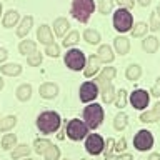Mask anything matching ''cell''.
Returning <instances> with one entry per match:
<instances>
[{
  "label": "cell",
  "instance_id": "29",
  "mask_svg": "<svg viewBox=\"0 0 160 160\" xmlns=\"http://www.w3.org/2000/svg\"><path fill=\"white\" fill-rule=\"evenodd\" d=\"M15 145H17V137H15V133H5L2 137V148L3 150H10V148H13Z\"/></svg>",
  "mask_w": 160,
  "mask_h": 160
},
{
  "label": "cell",
  "instance_id": "48",
  "mask_svg": "<svg viewBox=\"0 0 160 160\" xmlns=\"http://www.w3.org/2000/svg\"><path fill=\"white\" fill-rule=\"evenodd\" d=\"M150 2H152V0H138V3H140V5H143V7L150 5Z\"/></svg>",
  "mask_w": 160,
  "mask_h": 160
},
{
  "label": "cell",
  "instance_id": "38",
  "mask_svg": "<svg viewBox=\"0 0 160 160\" xmlns=\"http://www.w3.org/2000/svg\"><path fill=\"white\" fill-rule=\"evenodd\" d=\"M27 63L32 65V67H37V65H40V63H42V53L33 52L32 55H28V57H27Z\"/></svg>",
  "mask_w": 160,
  "mask_h": 160
},
{
  "label": "cell",
  "instance_id": "27",
  "mask_svg": "<svg viewBox=\"0 0 160 160\" xmlns=\"http://www.w3.org/2000/svg\"><path fill=\"white\" fill-rule=\"evenodd\" d=\"M50 145H52V142H50L48 138H35L33 140V147H35V152L43 155V152L47 150Z\"/></svg>",
  "mask_w": 160,
  "mask_h": 160
},
{
  "label": "cell",
  "instance_id": "14",
  "mask_svg": "<svg viewBox=\"0 0 160 160\" xmlns=\"http://www.w3.org/2000/svg\"><path fill=\"white\" fill-rule=\"evenodd\" d=\"M37 38L40 40L42 43L48 45V43H53V35H52V30H50V27L47 23L40 25L38 30H37Z\"/></svg>",
  "mask_w": 160,
  "mask_h": 160
},
{
  "label": "cell",
  "instance_id": "46",
  "mask_svg": "<svg viewBox=\"0 0 160 160\" xmlns=\"http://www.w3.org/2000/svg\"><path fill=\"white\" fill-rule=\"evenodd\" d=\"M117 160H133V157L130 153H120L117 157Z\"/></svg>",
  "mask_w": 160,
  "mask_h": 160
},
{
  "label": "cell",
  "instance_id": "32",
  "mask_svg": "<svg viewBox=\"0 0 160 160\" xmlns=\"http://www.w3.org/2000/svg\"><path fill=\"white\" fill-rule=\"evenodd\" d=\"M83 38L87 40L88 43H98L100 42V33L93 28H87L83 32Z\"/></svg>",
  "mask_w": 160,
  "mask_h": 160
},
{
  "label": "cell",
  "instance_id": "15",
  "mask_svg": "<svg viewBox=\"0 0 160 160\" xmlns=\"http://www.w3.org/2000/svg\"><path fill=\"white\" fill-rule=\"evenodd\" d=\"M15 95L20 102H27V100L32 97V85L30 83H22L20 87L15 90Z\"/></svg>",
  "mask_w": 160,
  "mask_h": 160
},
{
  "label": "cell",
  "instance_id": "1",
  "mask_svg": "<svg viewBox=\"0 0 160 160\" xmlns=\"http://www.w3.org/2000/svg\"><path fill=\"white\" fill-rule=\"evenodd\" d=\"M62 120H60V115L57 112H52V110H47V112H42L37 117V127L42 133H53L57 132Z\"/></svg>",
  "mask_w": 160,
  "mask_h": 160
},
{
  "label": "cell",
  "instance_id": "28",
  "mask_svg": "<svg viewBox=\"0 0 160 160\" xmlns=\"http://www.w3.org/2000/svg\"><path fill=\"white\" fill-rule=\"evenodd\" d=\"M100 93H102V100L105 103H110V102H113V100H115V88H113L112 83L100 90Z\"/></svg>",
  "mask_w": 160,
  "mask_h": 160
},
{
  "label": "cell",
  "instance_id": "22",
  "mask_svg": "<svg viewBox=\"0 0 160 160\" xmlns=\"http://www.w3.org/2000/svg\"><path fill=\"white\" fill-rule=\"evenodd\" d=\"M140 75H142V67L137 63H130L127 67V70H125V77L128 80H138Z\"/></svg>",
  "mask_w": 160,
  "mask_h": 160
},
{
  "label": "cell",
  "instance_id": "52",
  "mask_svg": "<svg viewBox=\"0 0 160 160\" xmlns=\"http://www.w3.org/2000/svg\"><path fill=\"white\" fill-rule=\"evenodd\" d=\"M157 15H160V3H158V7H157V12H155Z\"/></svg>",
  "mask_w": 160,
  "mask_h": 160
},
{
  "label": "cell",
  "instance_id": "18",
  "mask_svg": "<svg viewBox=\"0 0 160 160\" xmlns=\"http://www.w3.org/2000/svg\"><path fill=\"white\" fill-rule=\"evenodd\" d=\"M68 27H70V23H68L67 18H63V17L55 18V22H53V30H55V33H57L58 37L65 35V32L68 30Z\"/></svg>",
  "mask_w": 160,
  "mask_h": 160
},
{
  "label": "cell",
  "instance_id": "16",
  "mask_svg": "<svg viewBox=\"0 0 160 160\" xmlns=\"http://www.w3.org/2000/svg\"><path fill=\"white\" fill-rule=\"evenodd\" d=\"M113 45H115V50H117L120 55L128 53V50H130V40L127 37H117L113 40Z\"/></svg>",
  "mask_w": 160,
  "mask_h": 160
},
{
  "label": "cell",
  "instance_id": "42",
  "mask_svg": "<svg viewBox=\"0 0 160 160\" xmlns=\"http://www.w3.org/2000/svg\"><path fill=\"white\" fill-rule=\"evenodd\" d=\"M113 145H115V140H113L112 137H108V138H107V142H105V145H103L105 155H107V153H112V150H113Z\"/></svg>",
  "mask_w": 160,
  "mask_h": 160
},
{
  "label": "cell",
  "instance_id": "19",
  "mask_svg": "<svg viewBox=\"0 0 160 160\" xmlns=\"http://www.w3.org/2000/svg\"><path fill=\"white\" fill-rule=\"evenodd\" d=\"M32 23H33V17H30V15H27V17H23V20L20 22L18 28H17V35L18 37H25L30 28H32Z\"/></svg>",
  "mask_w": 160,
  "mask_h": 160
},
{
  "label": "cell",
  "instance_id": "26",
  "mask_svg": "<svg viewBox=\"0 0 160 160\" xmlns=\"http://www.w3.org/2000/svg\"><path fill=\"white\" fill-rule=\"evenodd\" d=\"M15 125H17V117L15 115H7L5 118L0 120V130L2 132H8V130H12Z\"/></svg>",
  "mask_w": 160,
  "mask_h": 160
},
{
  "label": "cell",
  "instance_id": "36",
  "mask_svg": "<svg viewBox=\"0 0 160 160\" xmlns=\"http://www.w3.org/2000/svg\"><path fill=\"white\" fill-rule=\"evenodd\" d=\"M147 28H148V25L145 23V22H137V23L133 25V28H130V30H132L133 37H142V35L147 32Z\"/></svg>",
  "mask_w": 160,
  "mask_h": 160
},
{
  "label": "cell",
  "instance_id": "4",
  "mask_svg": "<svg viewBox=\"0 0 160 160\" xmlns=\"http://www.w3.org/2000/svg\"><path fill=\"white\" fill-rule=\"evenodd\" d=\"M65 133L70 140H82L87 137L88 133V127L83 120L80 118H72L70 122L67 123V128H65Z\"/></svg>",
  "mask_w": 160,
  "mask_h": 160
},
{
  "label": "cell",
  "instance_id": "8",
  "mask_svg": "<svg viewBox=\"0 0 160 160\" xmlns=\"http://www.w3.org/2000/svg\"><path fill=\"white\" fill-rule=\"evenodd\" d=\"M148 102H150V95H148L147 90L137 88V90H133V92L130 93V103L133 105V108L143 110V108H147Z\"/></svg>",
  "mask_w": 160,
  "mask_h": 160
},
{
  "label": "cell",
  "instance_id": "7",
  "mask_svg": "<svg viewBox=\"0 0 160 160\" xmlns=\"http://www.w3.org/2000/svg\"><path fill=\"white\" fill-rule=\"evenodd\" d=\"M133 145L138 152H147L153 147V135L148 130H138L133 137Z\"/></svg>",
  "mask_w": 160,
  "mask_h": 160
},
{
  "label": "cell",
  "instance_id": "49",
  "mask_svg": "<svg viewBox=\"0 0 160 160\" xmlns=\"http://www.w3.org/2000/svg\"><path fill=\"white\" fill-rule=\"evenodd\" d=\"M153 110H155V112L158 113V117H160V102H157V103L153 105Z\"/></svg>",
  "mask_w": 160,
  "mask_h": 160
},
{
  "label": "cell",
  "instance_id": "40",
  "mask_svg": "<svg viewBox=\"0 0 160 160\" xmlns=\"http://www.w3.org/2000/svg\"><path fill=\"white\" fill-rule=\"evenodd\" d=\"M113 148L117 150V152H123V150L127 148V140H125V137H120V140H117V142H115Z\"/></svg>",
  "mask_w": 160,
  "mask_h": 160
},
{
  "label": "cell",
  "instance_id": "50",
  "mask_svg": "<svg viewBox=\"0 0 160 160\" xmlns=\"http://www.w3.org/2000/svg\"><path fill=\"white\" fill-rule=\"evenodd\" d=\"M105 160H117V157H113L112 153H107L105 155Z\"/></svg>",
  "mask_w": 160,
  "mask_h": 160
},
{
  "label": "cell",
  "instance_id": "13",
  "mask_svg": "<svg viewBox=\"0 0 160 160\" xmlns=\"http://www.w3.org/2000/svg\"><path fill=\"white\" fill-rule=\"evenodd\" d=\"M38 92H40V97H43V98H55L58 93V85L53 82H45L40 85Z\"/></svg>",
  "mask_w": 160,
  "mask_h": 160
},
{
  "label": "cell",
  "instance_id": "31",
  "mask_svg": "<svg viewBox=\"0 0 160 160\" xmlns=\"http://www.w3.org/2000/svg\"><path fill=\"white\" fill-rule=\"evenodd\" d=\"M157 120H160V117L153 108L147 110V112H143L140 115V122H143V123H153V122H157Z\"/></svg>",
  "mask_w": 160,
  "mask_h": 160
},
{
  "label": "cell",
  "instance_id": "35",
  "mask_svg": "<svg viewBox=\"0 0 160 160\" xmlns=\"http://www.w3.org/2000/svg\"><path fill=\"white\" fill-rule=\"evenodd\" d=\"M115 105H117L118 108H122L127 105V90L125 88H120L117 93H115Z\"/></svg>",
  "mask_w": 160,
  "mask_h": 160
},
{
  "label": "cell",
  "instance_id": "30",
  "mask_svg": "<svg viewBox=\"0 0 160 160\" xmlns=\"http://www.w3.org/2000/svg\"><path fill=\"white\" fill-rule=\"evenodd\" d=\"M127 123H128L127 113L120 112V113L115 115V120H113V127H115V130H123L125 127H127Z\"/></svg>",
  "mask_w": 160,
  "mask_h": 160
},
{
  "label": "cell",
  "instance_id": "39",
  "mask_svg": "<svg viewBox=\"0 0 160 160\" xmlns=\"http://www.w3.org/2000/svg\"><path fill=\"white\" fill-rule=\"evenodd\" d=\"M45 53L50 55V57H58L60 53V47L57 43H48L47 47H45Z\"/></svg>",
  "mask_w": 160,
  "mask_h": 160
},
{
  "label": "cell",
  "instance_id": "23",
  "mask_svg": "<svg viewBox=\"0 0 160 160\" xmlns=\"http://www.w3.org/2000/svg\"><path fill=\"white\" fill-rule=\"evenodd\" d=\"M3 75H10V77H13V75H18L22 72V65L20 63H5L0 67Z\"/></svg>",
  "mask_w": 160,
  "mask_h": 160
},
{
  "label": "cell",
  "instance_id": "41",
  "mask_svg": "<svg viewBox=\"0 0 160 160\" xmlns=\"http://www.w3.org/2000/svg\"><path fill=\"white\" fill-rule=\"evenodd\" d=\"M150 28L153 30V32H157V30L160 28V22H158V18H157V13H152V17H150V25H148Z\"/></svg>",
  "mask_w": 160,
  "mask_h": 160
},
{
  "label": "cell",
  "instance_id": "51",
  "mask_svg": "<svg viewBox=\"0 0 160 160\" xmlns=\"http://www.w3.org/2000/svg\"><path fill=\"white\" fill-rule=\"evenodd\" d=\"M2 87H3V78L0 77V90H2Z\"/></svg>",
  "mask_w": 160,
  "mask_h": 160
},
{
  "label": "cell",
  "instance_id": "12",
  "mask_svg": "<svg viewBox=\"0 0 160 160\" xmlns=\"http://www.w3.org/2000/svg\"><path fill=\"white\" fill-rule=\"evenodd\" d=\"M100 58L97 57V55H90V57L87 58V62H85V67H83V75L85 77H93L95 73L98 72L100 68Z\"/></svg>",
  "mask_w": 160,
  "mask_h": 160
},
{
  "label": "cell",
  "instance_id": "34",
  "mask_svg": "<svg viewBox=\"0 0 160 160\" xmlns=\"http://www.w3.org/2000/svg\"><path fill=\"white\" fill-rule=\"evenodd\" d=\"M78 40H80V33L77 32V30H72V32L67 33V37H65V40H63V45L65 47H73Z\"/></svg>",
  "mask_w": 160,
  "mask_h": 160
},
{
  "label": "cell",
  "instance_id": "33",
  "mask_svg": "<svg viewBox=\"0 0 160 160\" xmlns=\"http://www.w3.org/2000/svg\"><path fill=\"white\" fill-rule=\"evenodd\" d=\"M43 157H45V160H58V157H60V148L55 147V145L52 143V145H50V147L43 152Z\"/></svg>",
  "mask_w": 160,
  "mask_h": 160
},
{
  "label": "cell",
  "instance_id": "55",
  "mask_svg": "<svg viewBox=\"0 0 160 160\" xmlns=\"http://www.w3.org/2000/svg\"><path fill=\"white\" fill-rule=\"evenodd\" d=\"M82 160H85V158H82Z\"/></svg>",
  "mask_w": 160,
  "mask_h": 160
},
{
  "label": "cell",
  "instance_id": "43",
  "mask_svg": "<svg viewBox=\"0 0 160 160\" xmlns=\"http://www.w3.org/2000/svg\"><path fill=\"white\" fill-rule=\"evenodd\" d=\"M150 93H152L153 97H160V77L155 78V83H153L152 90H150Z\"/></svg>",
  "mask_w": 160,
  "mask_h": 160
},
{
  "label": "cell",
  "instance_id": "25",
  "mask_svg": "<svg viewBox=\"0 0 160 160\" xmlns=\"http://www.w3.org/2000/svg\"><path fill=\"white\" fill-rule=\"evenodd\" d=\"M2 22H3V27H7V28L13 27V25L18 22V12L17 10H8V12L3 15Z\"/></svg>",
  "mask_w": 160,
  "mask_h": 160
},
{
  "label": "cell",
  "instance_id": "17",
  "mask_svg": "<svg viewBox=\"0 0 160 160\" xmlns=\"http://www.w3.org/2000/svg\"><path fill=\"white\" fill-rule=\"evenodd\" d=\"M97 57L100 58V62H112L113 60V52L110 48V45H100L97 50Z\"/></svg>",
  "mask_w": 160,
  "mask_h": 160
},
{
  "label": "cell",
  "instance_id": "37",
  "mask_svg": "<svg viewBox=\"0 0 160 160\" xmlns=\"http://www.w3.org/2000/svg\"><path fill=\"white\" fill-rule=\"evenodd\" d=\"M112 7H113V0H98V10H100V13L107 15L110 10H112Z\"/></svg>",
  "mask_w": 160,
  "mask_h": 160
},
{
  "label": "cell",
  "instance_id": "6",
  "mask_svg": "<svg viewBox=\"0 0 160 160\" xmlns=\"http://www.w3.org/2000/svg\"><path fill=\"white\" fill-rule=\"evenodd\" d=\"M85 62L87 58L80 48H70L65 53V65L72 70H82L85 67Z\"/></svg>",
  "mask_w": 160,
  "mask_h": 160
},
{
  "label": "cell",
  "instance_id": "11",
  "mask_svg": "<svg viewBox=\"0 0 160 160\" xmlns=\"http://www.w3.org/2000/svg\"><path fill=\"white\" fill-rule=\"evenodd\" d=\"M115 73H117V70H115L113 67H105L102 72H100V75L97 78H95V83H97V87H100V90L105 88L107 85L112 83V78L115 77Z\"/></svg>",
  "mask_w": 160,
  "mask_h": 160
},
{
  "label": "cell",
  "instance_id": "21",
  "mask_svg": "<svg viewBox=\"0 0 160 160\" xmlns=\"http://www.w3.org/2000/svg\"><path fill=\"white\" fill-rule=\"evenodd\" d=\"M18 50H20V53H23V55H32L33 52H37V45H35L33 40H22L18 45Z\"/></svg>",
  "mask_w": 160,
  "mask_h": 160
},
{
  "label": "cell",
  "instance_id": "56",
  "mask_svg": "<svg viewBox=\"0 0 160 160\" xmlns=\"http://www.w3.org/2000/svg\"><path fill=\"white\" fill-rule=\"evenodd\" d=\"M65 160H67V158H65Z\"/></svg>",
  "mask_w": 160,
  "mask_h": 160
},
{
  "label": "cell",
  "instance_id": "9",
  "mask_svg": "<svg viewBox=\"0 0 160 160\" xmlns=\"http://www.w3.org/2000/svg\"><path fill=\"white\" fill-rule=\"evenodd\" d=\"M103 145H105V142L98 133H90L87 137V140H85V148H87V152L92 153V155L102 153L103 152Z\"/></svg>",
  "mask_w": 160,
  "mask_h": 160
},
{
  "label": "cell",
  "instance_id": "5",
  "mask_svg": "<svg viewBox=\"0 0 160 160\" xmlns=\"http://www.w3.org/2000/svg\"><path fill=\"white\" fill-rule=\"evenodd\" d=\"M133 25V18L132 13L128 12L127 8L120 7L117 12L113 13V27L118 30V32H128Z\"/></svg>",
  "mask_w": 160,
  "mask_h": 160
},
{
  "label": "cell",
  "instance_id": "47",
  "mask_svg": "<svg viewBox=\"0 0 160 160\" xmlns=\"http://www.w3.org/2000/svg\"><path fill=\"white\" fill-rule=\"evenodd\" d=\"M147 160H160V153H150V157Z\"/></svg>",
  "mask_w": 160,
  "mask_h": 160
},
{
  "label": "cell",
  "instance_id": "20",
  "mask_svg": "<svg viewBox=\"0 0 160 160\" xmlns=\"http://www.w3.org/2000/svg\"><path fill=\"white\" fill-rule=\"evenodd\" d=\"M142 48L145 50V52H148V53L157 52V48H158V38L153 37V35L147 37V38H145L143 42H142Z\"/></svg>",
  "mask_w": 160,
  "mask_h": 160
},
{
  "label": "cell",
  "instance_id": "54",
  "mask_svg": "<svg viewBox=\"0 0 160 160\" xmlns=\"http://www.w3.org/2000/svg\"><path fill=\"white\" fill-rule=\"evenodd\" d=\"M25 160H33V158H27V157H25Z\"/></svg>",
  "mask_w": 160,
  "mask_h": 160
},
{
  "label": "cell",
  "instance_id": "44",
  "mask_svg": "<svg viewBox=\"0 0 160 160\" xmlns=\"http://www.w3.org/2000/svg\"><path fill=\"white\" fill-rule=\"evenodd\" d=\"M117 2H118V5H120V7H122V8H132L133 7V3H135V0H117Z\"/></svg>",
  "mask_w": 160,
  "mask_h": 160
},
{
  "label": "cell",
  "instance_id": "24",
  "mask_svg": "<svg viewBox=\"0 0 160 160\" xmlns=\"http://www.w3.org/2000/svg\"><path fill=\"white\" fill-rule=\"evenodd\" d=\"M30 153V147L27 143H20V145H15L13 147V152H12V158L13 160H18L22 157H27Z\"/></svg>",
  "mask_w": 160,
  "mask_h": 160
},
{
  "label": "cell",
  "instance_id": "45",
  "mask_svg": "<svg viewBox=\"0 0 160 160\" xmlns=\"http://www.w3.org/2000/svg\"><path fill=\"white\" fill-rule=\"evenodd\" d=\"M8 57V52H7V48H3V47H0V62H3L5 58Z\"/></svg>",
  "mask_w": 160,
  "mask_h": 160
},
{
  "label": "cell",
  "instance_id": "53",
  "mask_svg": "<svg viewBox=\"0 0 160 160\" xmlns=\"http://www.w3.org/2000/svg\"><path fill=\"white\" fill-rule=\"evenodd\" d=\"M0 13H2V3H0Z\"/></svg>",
  "mask_w": 160,
  "mask_h": 160
},
{
  "label": "cell",
  "instance_id": "10",
  "mask_svg": "<svg viewBox=\"0 0 160 160\" xmlns=\"http://www.w3.org/2000/svg\"><path fill=\"white\" fill-rule=\"evenodd\" d=\"M98 95V87L95 82H83L80 85V100L85 103L92 102V100L97 98Z\"/></svg>",
  "mask_w": 160,
  "mask_h": 160
},
{
  "label": "cell",
  "instance_id": "2",
  "mask_svg": "<svg viewBox=\"0 0 160 160\" xmlns=\"http://www.w3.org/2000/svg\"><path fill=\"white\" fill-rule=\"evenodd\" d=\"M93 8H95L93 0H72V10H70V13L78 22H87L90 18V15L93 13Z\"/></svg>",
  "mask_w": 160,
  "mask_h": 160
},
{
  "label": "cell",
  "instance_id": "3",
  "mask_svg": "<svg viewBox=\"0 0 160 160\" xmlns=\"http://www.w3.org/2000/svg\"><path fill=\"white\" fill-rule=\"evenodd\" d=\"M83 120L85 123H87L88 128H97L100 127V123H102L103 120V108L100 103H90L85 107L83 110Z\"/></svg>",
  "mask_w": 160,
  "mask_h": 160
}]
</instances>
